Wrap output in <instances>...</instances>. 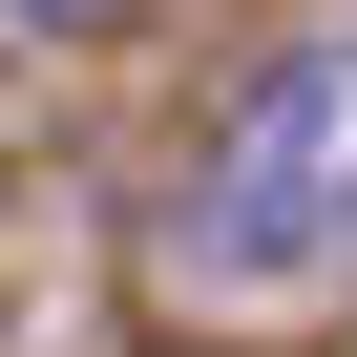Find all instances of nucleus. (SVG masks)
<instances>
[{
  "label": "nucleus",
  "mask_w": 357,
  "mask_h": 357,
  "mask_svg": "<svg viewBox=\"0 0 357 357\" xmlns=\"http://www.w3.org/2000/svg\"><path fill=\"white\" fill-rule=\"evenodd\" d=\"M315 231H357V22H315L231 84L211 190H190V273H294Z\"/></svg>",
  "instance_id": "1"
},
{
  "label": "nucleus",
  "mask_w": 357,
  "mask_h": 357,
  "mask_svg": "<svg viewBox=\"0 0 357 357\" xmlns=\"http://www.w3.org/2000/svg\"><path fill=\"white\" fill-rule=\"evenodd\" d=\"M0 22H105V0H0Z\"/></svg>",
  "instance_id": "2"
}]
</instances>
